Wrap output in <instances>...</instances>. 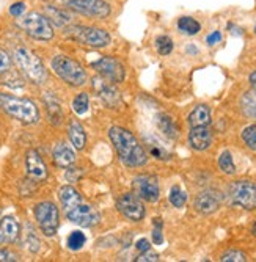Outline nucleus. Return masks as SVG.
I'll list each match as a JSON object with an SVG mask.
<instances>
[{"label":"nucleus","mask_w":256,"mask_h":262,"mask_svg":"<svg viewBox=\"0 0 256 262\" xmlns=\"http://www.w3.org/2000/svg\"><path fill=\"white\" fill-rule=\"evenodd\" d=\"M189 143L195 151H204L212 145V132L207 126L192 127L189 134Z\"/></svg>","instance_id":"obj_16"},{"label":"nucleus","mask_w":256,"mask_h":262,"mask_svg":"<svg viewBox=\"0 0 256 262\" xmlns=\"http://www.w3.org/2000/svg\"><path fill=\"white\" fill-rule=\"evenodd\" d=\"M242 140L251 151H256V124H251V126L244 129Z\"/></svg>","instance_id":"obj_32"},{"label":"nucleus","mask_w":256,"mask_h":262,"mask_svg":"<svg viewBox=\"0 0 256 262\" xmlns=\"http://www.w3.org/2000/svg\"><path fill=\"white\" fill-rule=\"evenodd\" d=\"M52 157H54L55 165L60 166V168H69V166H73L76 162V154H74L73 148L68 146L66 143H58V145L54 148Z\"/></svg>","instance_id":"obj_18"},{"label":"nucleus","mask_w":256,"mask_h":262,"mask_svg":"<svg viewBox=\"0 0 256 262\" xmlns=\"http://www.w3.org/2000/svg\"><path fill=\"white\" fill-rule=\"evenodd\" d=\"M68 137H69V140H71L73 146L76 149H83L85 148L87 135H85L83 127L77 121H71V124H69V127H68Z\"/></svg>","instance_id":"obj_21"},{"label":"nucleus","mask_w":256,"mask_h":262,"mask_svg":"<svg viewBox=\"0 0 256 262\" xmlns=\"http://www.w3.org/2000/svg\"><path fill=\"white\" fill-rule=\"evenodd\" d=\"M157 127L159 130L167 135L168 138H176L178 137V126L176 123L173 121V118L168 116V115H159L157 116Z\"/></svg>","instance_id":"obj_22"},{"label":"nucleus","mask_w":256,"mask_h":262,"mask_svg":"<svg viewBox=\"0 0 256 262\" xmlns=\"http://www.w3.org/2000/svg\"><path fill=\"white\" fill-rule=\"evenodd\" d=\"M168 200H170V203H172L175 207H184L185 203H187V193H185L179 185H175V187H172V190H170Z\"/></svg>","instance_id":"obj_26"},{"label":"nucleus","mask_w":256,"mask_h":262,"mask_svg":"<svg viewBox=\"0 0 256 262\" xmlns=\"http://www.w3.org/2000/svg\"><path fill=\"white\" fill-rule=\"evenodd\" d=\"M153 241L156 245H160L162 242H164V235H162V231L159 226H156V229L153 231Z\"/></svg>","instance_id":"obj_40"},{"label":"nucleus","mask_w":256,"mask_h":262,"mask_svg":"<svg viewBox=\"0 0 256 262\" xmlns=\"http://www.w3.org/2000/svg\"><path fill=\"white\" fill-rule=\"evenodd\" d=\"M85 242H87V237H85L83 232L73 231L71 234H69V237H68V248L73 250V251H77V250H80L85 245Z\"/></svg>","instance_id":"obj_29"},{"label":"nucleus","mask_w":256,"mask_h":262,"mask_svg":"<svg viewBox=\"0 0 256 262\" xmlns=\"http://www.w3.org/2000/svg\"><path fill=\"white\" fill-rule=\"evenodd\" d=\"M109 137L112 140V145L118 154L120 160L126 166H142L146 163L148 156L138 140L124 127L115 126L109 130Z\"/></svg>","instance_id":"obj_2"},{"label":"nucleus","mask_w":256,"mask_h":262,"mask_svg":"<svg viewBox=\"0 0 256 262\" xmlns=\"http://www.w3.org/2000/svg\"><path fill=\"white\" fill-rule=\"evenodd\" d=\"M242 110L247 116L256 118V94L254 93H245L242 98Z\"/></svg>","instance_id":"obj_27"},{"label":"nucleus","mask_w":256,"mask_h":262,"mask_svg":"<svg viewBox=\"0 0 256 262\" xmlns=\"http://www.w3.org/2000/svg\"><path fill=\"white\" fill-rule=\"evenodd\" d=\"M17 260V256L8 250H0V262H13Z\"/></svg>","instance_id":"obj_38"},{"label":"nucleus","mask_w":256,"mask_h":262,"mask_svg":"<svg viewBox=\"0 0 256 262\" xmlns=\"http://www.w3.org/2000/svg\"><path fill=\"white\" fill-rule=\"evenodd\" d=\"M251 232H253V235H256V222H254V225H253V228H251Z\"/></svg>","instance_id":"obj_43"},{"label":"nucleus","mask_w":256,"mask_h":262,"mask_svg":"<svg viewBox=\"0 0 256 262\" xmlns=\"http://www.w3.org/2000/svg\"><path fill=\"white\" fill-rule=\"evenodd\" d=\"M26 11V4L24 2H16L10 7V14L13 17H20L22 14H24Z\"/></svg>","instance_id":"obj_37"},{"label":"nucleus","mask_w":256,"mask_h":262,"mask_svg":"<svg viewBox=\"0 0 256 262\" xmlns=\"http://www.w3.org/2000/svg\"><path fill=\"white\" fill-rule=\"evenodd\" d=\"M26 168L29 179L35 182H42L48 179V166L36 149H30L26 156Z\"/></svg>","instance_id":"obj_15"},{"label":"nucleus","mask_w":256,"mask_h":262,"mask_svg":"<svg viewBox=\"0 0 256 262\" xmlns=\"http://www.w3.org/2000/svg\"><path fill=\"white\" fill-rule=\"evenodd\" d=\"M178 29L184 35L194 36V35H197L201 30V26H200V22L197 19H194L190 16H182L178 20Z\"/></svg>","instance_id":"obj_23"},{"label":"nucleus","mask_w":256,"mask_h":262,"mask_svg":"<svg viewBox=\"0 0 256 262\" xmlns=\"http://www.w3.org/2000/svg\"><path fill=\"white\" fill-rule=\"evenodd\" d=\"M135 248L142 253V251H146V250H150V248H151V245H150V242H148L146 239H140V241H137V244H135Z\"/></svg>","instance_id":"obj_41"},{"label":"nucleus","mask_w":256,"mask_h":262,"mask_svg":"<svg viewBox=\"0 0 256 262\" xmlns=\"http://www.w3.org/2000/svg\"><path fill=\"white\" fill-rule=\"evenodd\" d=\"M219 166L220 170L226 174H234L236 171V165L232 162V157H231V152L229 151H223L219 157Z\"/></svg>","instance_id":"obj_28"},{"label":"nucleus","mask_w":256,"mask_h":262,"mask_svg":"<svg viewBox=\"0 0 256 262\" xmlns=\"http://www.w3.org/2000/svg\"><path fill=\"white\" fill-rule=\"evenodd\" d=\"M211 123V108H209L206 104H200L197 105L192 113L189 115V124L192 127H198V126H207Z\"/></svg>","instance_id":"obj_19"},{"label":"nucleus","mask_w":256,"mask_h":262,"mask_svg":"<svg viewBox=\"0 0 256 262\" xmlns=\"http://www.w3.org/2000/svg\"><path fill=\"white\" fill-rule=\"evenodd\" d=\"M52 69L54 73L68 85L71 86H80L87 82V73L85 69L73 58L66 55H57L52 60Z\"/></svg>","instance_id":"obj_6"},{"label":"nucleus","mask_w":256,"mask_h":262,"mask_svg":"<svg viewBox=\"0 0 256 262\" xmlns=\"http://www.w3.org/2000/svg\"><path fill=\"white\" fill-rule=\"evenodd\" d=\"M228 195L232 204L247 210L256 209V184L251 181H238L231 184Z\"/></svg>","instance_id":"obj_8"},{"label":"nucleus","mask_w":256,"mask_h":262,"mask_svg":"<svg viewBox=\"0 0 256 262\" xmlns=\"http://www.w3.org/2000/svg\"><path fill=\"white\" fill-rule=\"evenodd\" d=\"M98 73L109 82L112 83H118V82H123L124 80V68L123 64L113 58V57H104L101 58L99 61H96L93 64Z\"/></svg>","instance_id":"obj_13"},{"label":"nucleus","mask_w":256,"mask_h":262,"mask_svg":"<svg viewBox=\"0 0 256 262\" xmlns=\"http://www.w3.org/2000/svg\"><path fill=\"white\" fill-rule=\"evenodd\" d=\"M109 82V80H107ZM102 83V85H99V96H101V99L107 104V105H110V107H116V105H120V102H121V96H120V93H118V90H116L113 85H112V82L110 83Z\"/></svg>","instance_id":"obj_20"},{"label":"nucleus","mask_w":256,"mask_h":262,"mask_svg":"<svg viewBox=\"0 0 256 262\" xmlns=\"http://www.w3.org/2000/svg\"><path fill=\"white\" fill-rule=\"evenodd\" d=\"M17 27L24 30L29 36L39 41H49L54 38V29L51 26V20L36 11L20 16L17 20Z\"/></svg>","instance_id":"obj_5"},{"label":"nucleus","mask_w":256,"mask_h":262,"mask_svg":"<svg viewBox=\"0 0 256 262\" xmlns=\"http://www.w3.org/2000/svg\"><path fill=\"white\" fill-rule=\"evenodd\" d=\"M35 219H36L41 231L46 235L51 237L58 229V223H60L58 207L51 201H42V203L36 204V207H35Z\"/></svg>","instance_id":"obj_9"},{"label":"nucleus","mask_w":256,"mask_h":262,"mask_svg":"<svg viewBox=\"0 0 256 262\" xmlns=\"http://www.w3.org/2000/svg\"><path fill=\"white\" fill-rule=\"evenodd\" d=\"M60 203L66 213V219L79 226L91 228L99 223V213L90 204L82 201V196L71 185H63L58 190Z\"/></svg>","instance_id":"obj_1"},{"label":"nucleus","mask_w":256,"mask_h":262,"mask_svg":"<svg viewBox=\"0 0 256 262\" xmlns=\"http://www.w3.org/2000/svg\"><path fill=\"white\" fill-rule=\"evenodd\" d=\"M132 190L138 198L148 203H156L160 196L159 182L154 176H150V174H140L134 178Z\"/></svg>","instance_id":"obj_11"},{"label":"nucleus","mask_w":256,"mask_h":262,"mask_svg":"<svg viewBox=\"0 0 256 262\" xmlns=\"http://www.w3.org/2000/svg\"><path fill=\"white\" fill-rule=\"evenodd\" d=\"M20 226L14 217H5L0 220V245L13 244L17 241Z\"/></svg>","instance_id":"obj_17"},{"label":"nucleus","mask_w":256,"mask_h":262,"mask_svg":"<svg viewBox=\"0 0 256 262\" xmlns=\"http://www.w3.org/2000/svg\"><path fill=\"white\" fill-rule=\"evenodd\" d=\"M13 57H14V61L19 66V69L24 73V76L30 82L41 85L48 80V71H46L42 61L33 51L29 49V47H24V46L16 47Z\"/></svg>","instance_id":"obj_4"},{"label":"nucleus","mask_w":256,"mask_h":262,"mask_svg":"<svg viewBox=\"0 0 256 262\" xmlns=\"http://www.w3.org/2000/svg\"><path fill=\"white\" fill-rule=\"evenodd\" d=\"M10 68H11V57L4 49H0V74L8 73Z\"/></svg>","instance_id":"obj_35"},{"label":"nucleus","mask_w":256,"mask_h":262,"mask_svg":"<svg viewBox=\"0 0 256 262\" xmlns=\"http://www.w3.org/2000/svg\"><path fill=\"white\" fill-rule=\"evenodd\" d=\"M250 85H251V88L256 90V71L250 74Z\"/></svg>","instance_id":"obj_42"},{"label":"nucleus","mask_w":256,"mask_h":262,"mask_svg":"<svg viewBox=\"0 0 256 262\" xmlns=\"http://www.w3.org/2000/svg\"><path fill=\"white\" fill-rule=\"evenodd\" d=\"M135 260L137 262H150V260H159V254L157 253H154V251H151V250H146V251H142L140 254H138L137 257H135Z\"/></svg>","instance_id":"obj_36"},{"label":"nucleus","mask_w":256,"mask_h":262,"mask_svg":"<svg viewBox=\"0 0 256 262\" xmlns=\"http://www.w3.org/2000/svg\"><path fill=\"white\" fill-rule=\"evenodd\" d=\"M254 33H256V26H254Z\"/></svg>","instance_id":"obj_44"},{"label":"nucleus","mask_w":256,"mask_h":262,"mask_svg":"<svg viewBox=\"0 0 256 262\" xmlns=\"http://www.w3.org/2000/svg\"><path fill=\"white\" fill-rule=\"evenodd\" d=\"M65 35L80 44L90 46V47H105L112 42V36L109 32L96 27H87V26H69L65 30Z\"/></svg>","instance_id":"obj_7"},{"label":"nucleus","mask_w":256,"mask_h":262,"mask_svg":"<svg viewBox=\"0 0 256 262\" xmlns=\"http://www.w3.org/2000/svg\"><path fill=\"white\" fill-rule=\"evenodd\" d=\"M220 41H222V33H220L219 30L212 32L211 35H209V36L206 38V42H207L209 46H214V44H217V42H220Z\"/></svg>","instance_id":"obj_39"},{"label":"nucleus","mask_w":256,"mask_h":262,"mask_svg":"<svg viewBox=\"0 0 256 262\" xmlns=\"http://www.w3.org/2000/svg\"><path fill=\"white\" fill-rule=\"evenodd\" d=\"M148 149H150V154L154 157V159H159V160H165L168 159V152L164 146H160L159 143L156 141H148Z\"/></svg>","instance_id":"obj_33"},{"label":"nucleus","mask_w":256,"mask_h":262,"mask_svg":"<svg viewBox=\"0 0 256 262\" xmlns=\"http://www.w3.org/2000/svg\"><path fill=\"white\" fill-rule=\"evenodd\" d=\"M220 260H223V262H244V260H247V254L239 251V250H229V251L222 254Z\"/></svg>","instance_id":"obj_34"},{"label":"nucleus","mask_w":256,"mask_h":262,"mask_svg":"<svg viewBox=\"0 0 256 262\" xmlns=\"http://www.w3.org/2000/svg\"><path fill=\"white\" fill-rule=\"evenodd\" d=\"M222 204V195L217 190H203L200 192L194 201V207L197 212L203 213V215H209V213H214Z\"/></svg>","instance_id":"obj_14"},{"label":"nucleus","mask_w":256,"mask_h":262,"mask_svg":"<svg viewBox=\"0 0 256 262\" xmlns=\"http://www.w3.org/2000/svg\"><path fill=\"white\" fill-rule=\"evenodd\" d=\"M66 8L79 14L104 19L110 14V5L104 0H63Z\"/></svg>","instance_id":"obj_10"},{"label":"nucleus","mask_w":256,"mask_h":262,"mask_svg":"<svg viewBox=\"0 0 256 262\" xmlns=\"http://www.w3.org/2000/svg\"><path fill=\"white\" fill-rule=\"evenodd\" d=\"M156 49L160 55H168L173 51V41L167 35H162L156 38Z\"/></svg>","instance_id":"obj_30"},{"label":"nucleus","mask_w":256,"mask_h":262,"mask_svg":"<svg viewBox=\"0 0 256 262\" xmlns=\"http://www.w3.org/2000/svg\"><path fill=\"white\" fill-rule=\"evenodd\" d=\"M44 104H46V108H48L51 121L54 124H60L61 120H63V113H61V108H60V104L57 102V99L52 98V96H46Z\"/></svg>","instance_id":"obj_25"},{"label":"nucleus","mask_w":256,"mask_h":262,"mask_svg":"<svg viewBox=\"0 0 256 262\" xmlns=\"http://www.w3.org/2000/svg\"><path fill=\"white\" fill-rule=\"evenodd\" d=\"M88 105H90V99L87 93H80L76 96V99L73 101V108L77 115H83L88 112Z\"/></svg>","instance_id":"obj_31"},{"label":"nucleus","mask_w":256,"mask_h":262,"mask_svg":"<svg viewBox=\"0 0 256 262\" xmlns=\"http://www.w3.org/2000/svg\"><path fill=\"white\" fill-rule=\"evenodd\" d=\"M0 110H4L7 115L13 116L14 120L26 124H33L39 118V112L35 102L24 98H16L5 93H0Z\"/></svg>","instance_id":"obj_3"},{"label":"nucleus","mask_w":256,"mask_h":262,"mask_svg":"<svg viewBox=\"0 0 256 262\" xmlns=\"http://www.w3.org/2000/svg\"><path fill=\"white\" fill-rule=\"evenodd\" d=\"M116 207H118L121 215H124L131 222H140L145 217L143 203L135 193H124L116 201Z\"/></svg>","instance_id":"obj_12"},{"label":"nucleus","mask_w":256,"mask_h":262,"mask_svg":"<svg viewBox=\"0 0 256 262\" xmlns=\"http://www.w3.org/2000/svg\"><path fill=\"white\" fill-rule=\"evenodd\" d=\"M46 17L51 19L52 22H55L60 27L68 26V24L71 22V16H69L65 10H60V8L52 7V5L46 7Z\"/></svg>","instance_id":"obj_24"}]
</instances>
